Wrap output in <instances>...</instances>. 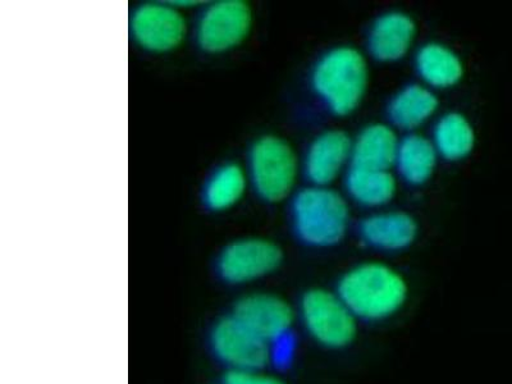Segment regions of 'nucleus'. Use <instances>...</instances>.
<instances>
[{
	"mask_svg": "<svg viewBox=\"0 0 512 384\" xmlns=\"http://www.w3.org/2000/svg\"><path fill=\"white\" fill-rule=\"evenodd\" d=\"M434 146L443 158L457 162L468 157L475 146L472 123L460 113H447L434 128Z\"/></svg>",
	"mask_w": 512,
	"mask_h": 384,
	"instance_id": "aec40b11",
	"label": "nucleus"
},
{
	"mask_svg": "<svg viewBox=\"0 0 512 384\" xmlns=\"http://www.w3.org/2000/svg\"><path fill=\"white\" fill-rule=\"evenodd\" d=\"M337 294L356 318L379 322L400 312L409 287L390 265L369 262L347 272L338 283Z\"/></svg>",
	"mask_w": 512,
	"mask_h": 384,
	"instance_id": "f257e3e1",
	"label": "nucleus"
},
{
	"mask_svg": "<svg viewBox=\"0 0 512 384\" xmlns=\"http://www.w3.org/2000/svg\"><path fill=\"white\" fill-rule=\"evenodd\" d=\"M210 349L228 370L264 369L272 360L271 345L254 335L233 315L210 331Z\"/></svg>",
	"mask_w": 512,
	"mask_h": 384,
	"instance_id": "1a4fd4ad",
	"label": "nucleus"
},
{
	"mask_svg": "<svg viewBox=\"0 0 512 384\" xmlns=\"http://www.w3.org/2000/svg\"><path fill=\"white\" fill-rule=\"evenodd\" d=\"M313 88L336 116H349L363 102L369 85L367 59L358 49L331 50L313 72Z\"/></svg>",
	"mask_w": 512,
	"mask_h": 384,
	"instance_id": "f03ea898",
	"label": "nucleus"
},
{
	"mask_svg": "<svg viewBox=\"0 0 512 384\" xmlns=\"http://www.w3.org/2000/svg\"><path fill=\"white\" fill-rule=\"evenodd\" d=\"M400 141L390 126L374 123L365 127L352 143V167L390 171L396 164Z\"/></svg>",
	"mask_w": 512,
	"mask_h": 384,
	"instance_id": "2eb2a0df",
	"label": "nucleus"
},
{
	"mask_svg": "<svg viewBox=\"0 0 512 384\" xmlns=\"http://www.w3.org/2000/svg\"><path fill=\"white\" fill-rule=\"evenodd\" d=\"M223 384H286L282 379L264 373L263 369L228 370Z\"/></svg>",
	"mask_w": 512,
	"mask_h": 384,
	"instance_id": "412c9836",
	"label": "nucleus"
},
{
	"mask_svg": "<svg viewBox=\"0 0 512 384\" xmlns=\"http://www.w3.org/2000/svg\"><path fill=\"white\" fill-rule=\"evenodd\" d=\"M246 172L255 194L265 203L277 204L294 190L299 162L286 140L265 135L250 146Z\"/></svg>",
	"mask_w": 512,
	"mask_h": 384,
	"instance_id": "20e7f679",
	"label": "nucleus"
},
{
	"mask_svg": "<svg viewBox=\"0 0 512 384\" xmlns=\"http://www.w3.org/2000/svg\"><path fill=\"white\" fill-rule=\"evenodd\" d=\"M415 35L413 18L402 12L386 13L374 22L370 30L369 52L377 61H400L409 53Z\"/></svg>",
	"mask_w": 512,
	"mask_h": 384,
	"instance_id": "f8f14e48",
	"label": "nucleus"
},
{
	"mask_svg": "<svg viewBox=\"0 0 512 384\" xmlns=\"http://www.w3.org/2000/svg\"><path fill=\"white\" fill-rule=\"evenodd\" d=\"M437 149L422 135H410L400 141L396 164L400 175L411 185H423L432 177L437 164Z\"/></svg>",
	"mask_w": 512,
	"mask_h": 384,
	"instance_id": "6ab92c4d",
	"label": "nucleus"
},
{
	"mask_svg": "<svg viewBox=\"0 0 512 384\" xmlns=\"http://www.w3.org/2000/svg\"><path fill=\"white\" fill-rule=\"evenodd\" d=\"M128 31L132 41L145 52L166 54L184 43L187 22L171 3L150 2L132 9Z\"/></svg>",
	"mask_w": 512,
	"mask_h": 384,
	"instance_id": "0eeeda50",
	"label": "nucleus"
},
{
	"mask_svg": "<svg viewBox=\"0 0 512 384\" xmlns=\"http://www.w3.org/2000/svg\"><path fill=\"white\" fill-rule=\"evenodd\" d=\"M360 232L373 248L400 251L413 244L418 235V224L408 213H379L364 219Z\"/></svg>",
	"mask_w": 512,
	"mask_h": 384,
	"instance_id": "ddd939ff",
	"label": "nucleus"
},
{
	"mask_svg": "<svg viewBox=\"0 0 512 384\" xmlns=\"http://www.w3.org/2000/svg\"><path fill=\"white\" fill-rule=\"evenodd\" d=\"M438 99L433 91L423 85H410L392 99L388 114L393 125L414 130L431 120L438 109Z\"/></svg>",
	"mask_w": 512,
	"mask_h": 384,
	"instance_id": "f3484780",
	"label": "nucleus"
},
{
	"mask_svg": "<svg viewBox=\"0 0 512 384\" xmlns=\"http://www.w3.org/2000/svg\"><path fill=\"white\" fill-rule=\"evenodd\" d=\"M232 315L269 345L282 341L295 322V313L290 304L271 294L242 297L237 301Z\"/></svg>",
	"mask_w": 512,
	"mask_h": 384,
	"instance_id": "9d476101",
	"label": "nucleus"
},
{
	"mask_svg": "<svg viewBox=\"0 0 512 384\" xmlns=\"http://www.w3.org/2000/svg\"><path fill=\"white\" fill-rule=\"evenodd\" d=\"M248 172L239 163L218 166L204 182L201 203L209 212L223 213L235 208L248 189Z\"/></svg>",
	"mask_w": 512,
	"mask_h": 384,
	"instance_id": "4468645a",
	"label": "nucleus"
},
{
	"mask_svg": "<svg viewBox=\"0 0 512 384\" xmlns=\"http://www.w3.org/2000/svg\"><path fill=\"white\" fill-rule=\"evenodd\" d=\"M253 26V12L244 0H217L200 12L194 40L201 52L218 56L239 47Z\"/></svg>",
	"mask_w": 512,
	"mask_h": 384,
	"instance_id": "39448f33",
	"label": "nucleus"
},
{
	"mask_svg": "<svg viewBox=\"0 0 512 384\" xmlns=\"http://www.w3.org/2000/svg\"><path fill=\"white\" fill-rule=\"evenodd\" d=\"M352 141L344 131L319 135L305 157V173L315 186L327 187L337 180L351 159Z\"/></svg>",
	"mask_w": 512,
	"mask_h": 384,
	"instance_id": "9b49d317",
	"label": "nucleus"
},
{
	"mask_svg": "<svg viewBox=\"0 0 512 384\" xmlns=\"http://www.w3.org/2000/svg\"><path fill=\"white\" fill-rule=\"evenodd\" d=\"M291 218L296 236L304 244L329 248L344 240L350 210L337 191L314 186L297 192L292 201Z\"/></svg>",
	"mask_w": 512,
	"mask_h": 384,
	"instance_id": "7ed1b4c3",
	"label": "nucleus"
},
{
	"mask_svg": "<svg viewBox=\"0 0 512 384\" xmlns=\"http://www.w3.org/2000/svg\"><path fill=\"white\" fill-rule=\"evenodd\" d=\"M301 320L309 335L328 349H344L358 335V318L338 294L322 288L306 292L300 305Z\"/></svg>",
	"mask_w": 512,
	"mask_h": 384,
	"instance_id": "423d86ee",
	"label": "nucleus"
},
{
	"mask_svg": "<svg viewBox=\"0 0 512 384\" xmlns=\"http://www.w3.org/2000/svg\"><path fill=\"white\" fill-rule=\"evenodd\" d=\"M416 70L434 89H448L459 84L464 76V64L454 50L446 45L429 43L416 54Z\"/></svg>",
	"mask_w": 512,
	"mask_h": 384,
	"instance_id": "dca6fc26",
	"label": "nucleus"
},
{
	"mask_svg": "<svg viewBox=\"0 0 512 384\" xmlns=\"http://www.w3.org/2000/svg\"><path fill=\"white\" fill-rule=\"evenodd\" d=\"M282 259V250L273 241L250 237L224 246L218 255L216 268L222 281L230 285H245L276 271Z\"/></svg>",
	"mask_w": 512,
	"mask_h": 384,
	"instance_id": "6e6552de",
	"label": "nucleus"
},
{
	"mask_svg": "<svg viewBox=\"0 0 512 384\" xmlns=\"http://www.w3.org/2000/svg\"><path fill=\"white\" fill-rule=\"evenodd\" d=\"M346 187L356 203L365 207H382L395 198L397 182L390 171L352 167Z\"/></svg>",
	"mask_w": 512,
	"mask_h": 384,
	"instance_id": "a211bd4d",
	"label": "nucleus"
}]
</instances>
